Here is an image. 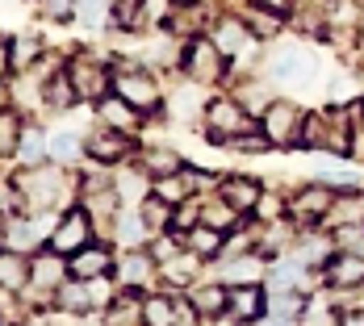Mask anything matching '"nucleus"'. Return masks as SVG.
Returning a JSON list of instances; mask_svg holds the SVG:
<instances>
[{"label": "nucleus", "instance_id": "1", "mask_svg": "<svg viewBox=\"0 0 364 326\" xmlns=\"http://www.w3.org/2000/svg\"><path fill=\"white\" fill-rule=\"evenodd\" d=\"M226 50H222L218 42H210V38H193L188 46H184V67H188V75L197 80V84H214V80H222V72H226V59H222Z\"/></svg>", "mask_w": 364, "mask_h": 326}, {"label": "nucleus", "instance_id": "2", "mask_svg": "<svg viewBox=\"0 0 364 326\" xmlns=\"http://www.w3.org/2000/svg\"><path fill=\"white\" fill-rule=\"evenodd\" d=\"M268 72L281 84H310L318 75V55L306 50V46H285V50H277V59L268 63Z\"/></svg>", "mask_w": 364, "mask_h": 326}, {"label": "nucleus", "instance_id": "3", "mask_svg": "<svg viewBox=\"0 0 364 326\" xmlns=\"http://www.w3.org/2000/svg\"><path fill=\"white\" fill-rule=\"evenodd\" d=\"M113 92L126 97L130 105L143 109V113H151V109L159 105V88H155L151 72H143V67H117L113 72Z\"/></svg>", "mask_w": 364, "mask_h": 326}, {"label": "nucleus", "instance_id": "4", "mask_svg": "<svg viewBox=\"0 0 364 326\" xmlns=\"http://www.w3.org/2000/svg\"><path fill=\"white\" fill-rule=\"evenodd\" d=\"M80 247H88V214L72 210L59 217V226L50 230V251L55 255H75Z\"/></svg>", "mask_w": 364, "mask_h": 326}, {"label": "nucleus", "instance_id": "5", "mask_svg": "<svg viewBox=\"0 0 364 326\" xmlns=\"http://www.w3.org/2000/svg\"><path fill=\"white\" fill-rule=\"evenodd\" d=\"M205 121H210V134L214 138H239V134H252V117L235 101H214L205 109Z\"/></svg>", "mask_w": 364, "mask_h": 326}, {"label": "nucleus", "instance_id": "6", "mask_svg": "<svg viewBox=\"0 0 364 326\" xmlns=\"http://www.w3.org/2000/svg\"><path fill=\"white\" fill-rule=\"evenodd\" d=\"M63 176L59 172H34V176H26L21 172V180H17V188L26 192V201L34 205V210H50L55 201H59V188H63Z\"/></svg>", "mask_w": 364, "mask_h": 326}, {"label": "nucleus", "instance_id": "7", "mask_svg": "<svg viewBox=\"0 0 364 326\" xmlns=\"http://www.w3.org/2000/svg\"><path fill=\"white\" fill-rule=\"evenodd\" d=\"M297 121H301L297 109L277 101V105L264 109V126H259V130L268 134V143H293V138H297Z\"/></svg>", "mask_w": 364, "mask_h": 326}, {"label": "nucleus", "instance_id": "8", "mask_svg": "<svg viewBox=\"0 0 364 326\" xmlns=\"http://www.w3.org/2000/svg\"><path fill=\"white\" fill-rule=\"evenodd\" d=\"M327 205H331V192L318 188V184H310V188H301L289 201V217L293 222H314V217L327 214Z\"/></svg>", "mask_w": 364, "mask_h": 326}, {"label": "nucleus", "instance_id": "9", "mask_svg": "<svg viewBox=\"0 0 364 326\" xmlns=\"http://www.w3.org/2000/svg\"><path fill=\"white\" fill-rule=\"evenodd\" d=\"M113 259L105 247H80V251L72 255V276H80V281H97V276H109Z\"/></svg>", "mask_w": 364, "mask_h": 326}, {"label": "nucleus", "instance_id": "10", "mask_svg": "<svg viewBox=\"0 0 364 326\" xmlns=\"http://www.w3.org/2000/svg\"><path fill=\"white\" fill-rule=\"evenodd\" d=\"M218 192H222V201L230 205V210H252L255 201H259V184L247 180V176H226V180L218 184Z\"/></svg>", "mask_w": 364, "mask_h": 326}, {"label": "nucleus", "instance_id": "11", "mask_svg": "<svg viewBox=\"0 0 364 326\" xmlns=\"http://www.w3.org/2000/svg\"><path fill=\"white\" fill-rule=\"evenodd\" d=\"M84 151H88L97 163H117V159L130 151V143L122 138V130H105V134H92V138L84 143Z\"/></svg>", "mask_w": 364, "mask_h": 326}, {"label": "nucleus", "instance_id": "12", "mask_svg": "<svg viewBox=\"0 0 364 326\" xmlns=\"http://www.w3.org/2000/svg\"><path fill=\"white\" fill-rule=\"evenodd\" d=\"M226 305H230L235 318H255V314H264L268 301L255 285H235V289H226Z\"/></svg>", "mask_w": 364, "mask_h": 326}, {"label": "nucleus", "instance_id": "13", "mask_svg": "<svg viewBox=\"0 0 364 326\" xmlns=\"http://www.w3.org/2000/svg\"><path fill=\"white\" fill-rule=\"evenodd\" d=\"M72 84H75L80 97H101V92H105V72H101L92 59L80 55V59L72 63Z\"/></svg>", "mask_w": 364, "mask_h": 326}, {"label": "nucleus", "instance_id": "14", "mask_svg": "<svg viewBox=\"0 0 364 326\" xmlns=\"http://www.w3.org/2000/svg\"><path fill=\"white\" fill-rule=\"evenodd\" d=\"M247 42H255L252 26L247 21H239V17H222L218 21V46L226 55H239V50H247Z\"/></svg>", "mask_w": 364, "mask_h": 326}, {"label": "nucleus", "instance_id": "15", "mask_svg": "<svg viewBox=\"0 0 364 326\" xmlns=\"http://www.w3.org/2000/svg\"><path fill=\"white\" fill-rule=\"evenodd\" d=\"M30 281V259L26 251H0V289H21Z\"/></svg>", "mask_w": 364, "mask_h": 326}, {"label": "nucleus", "instance_id": "16", "mask_svg": "<svg viewBox=\"0 0 364 326\" xmlns=\"http://www.w3.org/2000/svg\"><path fill=\"white\" fill-rule=\"evenodd\" d=\"M101 117L109 121L113 130H134L139 117H143V109H134L126 97H105V101H101Z\"/></svg>", "mask_w": 364, "mask_h": 326}, {"label": "nucleus", "instance_id": "17", "mask_svg": "<svg viewBox=\"0 0 364 326\" xmlns=\"http://www.w3.org/2000/svg\"><path fill=\"white\" fill-rule=\"evenodd\" d=\"M327 281H331V285H364V259L356 251L331 259V263H327Z\"/></svg>", "mask_w": 364, "mask_h": 326}, {"label": "nucleus", "instance_id": "18", "mask_svg": "<svg viewBox=\"0 0 364 326\" xmlns=\"http://www.w3.org/2000/svg\"><path fill=\"white\" fill-rule=\"evenodd\" d=\"M80 101V92H75L72 75H55V80H46V105L50 109H72Z\"/></svg>", "mask_w": 364, "mask_h": 326}, {"label": "nucleus", "instance_id": "19", "mask_svg": "<svg viewBox=\"0 0 364 326\" xmlns=\"http://www.w3.org/2000/svg\"><path fill=\"white\" fill-rule=\"evenodd\" d=\"M92 301H97L92 281H75V285H63V289H59V305H63V310H88Z\"/></svg>", "mask_w": 364, "mask_h": 326}, {"label": "nucleus", "instance_id": "20", "mask_svg": "<svg viewBox=\"0 0 364 326\" xmlns=\"http://www.w3.org/2000/svg\"><path fill=\"white\" fill-rule=\"evenodd\" d=\"M188 251L193 255H218L222 251L218 226H193V230H188Z\"/></svg>", "mask_w": 364, "mask_h": 326}, {"label": "nucleus", "instance_id": "21", "mask_svg": "<svg viewBox=\"0 0 364 326\" xmlns=\"http://www.w3.org/2000/svg\"><path fill=\"white\" fill-rule=\"evenodd\" d=\"M176 17V0H139V21L143 26H164Z\"/></svg>", "mask_w": 364, "mask_h": 326}, {"label": "nucleus", "instance_id": "22", "mask_svg": "<svg viewBox=\"0 0 364 326\" xmlns=\"http://www.w3.org/2000/svg\"><path fill=\"white\" fill-rule=\"evenodd\" d=\"M21 146V121L13 109H0V155H13Z\"/></svg>", "mask_w": 364, "mask_h": 326}, {"label": "nucleus", "instance_id": "23", "mask_svg": "<svg viewBox=\"0 0 364 326\" xmlns=\"http://www.w3.org/2000/svg\"><path fill=\"white\" fill-rule=\"evenodd\" d=\"M59 276H63V263L55 259V251L38 255L34 263H30V281H34V285H59Z\"/></svg>", "mask_w": 364, "mask_h": 326}, {"label": "nucleus", "instance_id": "24", "mask_svg": "<svg viewBox=\"0 0 364 326\" xmlns=\"http://www.w3.org/2000/svg\"><path fill=\"white\" fill-rule=\"evenodd\" d=\"M122 281H126L130 289H134V285H146V281H151V259L139 255V251H130L122 259Z\"/></svg>", "mask_w": 364, "mask_h": 326}, {"label": "nucleus", "instance_id": "25", "mask_svg": "<svg viewBox=\"0 0 364 326\" xmlns=\"http://www.w3.org/2000/svg\"><path fill=\"white\" fill-rule=\"evenodd\" d=\"M143 322L146 326H172V322H176L172 301H168V297H146V301H143Z\"/></svg>", "mask_w": 364, "mask_h": 326}, {"label": "nucleus", "instance_id": "26", "mask_svg": "<svg viewBox=\"0 0 364 326\" xmlns=\"http://www.w3.org/2000/svg\"><path fill=\"white\" fill-rule=\"evenodd\" d=\"M188 301H193V310H201V314H218V310H226V289H218V285H210V289H193L188 293Z\"/></svg>", "mask_w": 364, "mask_h": 326}, {"label": "nucleus", "instance_id": "27", "mask_svg": "<svg viewBox=\"0 0 364 326\" xmlns=\"http://www.w3.org/2000/svg\"><path fill=\"white\" fill-rule=\"evenodd\" d=\"M184 188H188V176H176V172H172V176H159V184H155V197H159V201H168V205H176V201H184Z\"/></svg>", "mask_w": 364, "mask_h": 326}, {"label": "nucleus", "instance_id": "28", "mask_svg": "<svg viewBox=\"0 0 364 326\" xmlns=\"http://www.w3.org/2000/svg\"><path fill=\"white\" fill-rule=\"evenodd\" d=\"M34 239H38L34 222H13V226H9V247H13V251H30Z\"/></svg>", "mask_w": 364, "mask_h": 326}, {"label": "nucleus", "instance_id": "29", "mask_svg": "<svg viewBox=\"0 0 364 326\" xmlns=\"http://www.w3.org/2000/svg\"><path fill=\"white\" fill-rule=\"evenodd\" d=\"M172 205L168 201H146L143 205V222H146V230H164L168 222H172V214H168Z\"/></svg>", "mask_w": 364, "mask_h": 326}, {"label": "nucleus", "instance_id": "30", "mask_svg": "<svg viewBox=\"0 0 364 326\" xmlns=\"http://www.w3.org/2000/svg\"><path fill=\"white\" fill-rule=\"evenodd\" d=\"M146 168H151V172L172 176V172H181V159H176L172 151H146Z\"/></svg>", "mask_w": 364, "mask_h": 326}, {"label": "nucleus", "instance_id": "31", "mask_svg": "<svg viewBox=\"0 0 364 326\" xmlns=\"http://www.w3.org/2000/svg\"><path fill=\"white\" fill-rule=\"evenodd\" d=\"M17 151H21L26 163H38V159H42V130H34V126L21 130V146H17Z\"/></svg>", "mask_w": 364, "mask_h": 326}, {"label": "nucleus", "instance_id": "32", "mask_svg": "<svg viewBox=\"0 0 364 326\" xmlns=\"http://www.w3.org/2000/svg\"><path fill=\"white\" fill-rule=\"evenodd\" d=\"M38 59V38H17L13 42V67H26Z\"/></svg>", "mask_w": 364, "mask_h": 326}, {"label": "nucleus", "instance_id": "33", "mask_svg": "<svg viewBox=\"0 0 364 326\" xmlns=\"http://www.w3.org/2000/svg\"><path fill=\"white\" fill-rule=\"evenodd\" d=\"M80 138H75V134H55V138H50V155H55V159H72L75 151H80Z\"/></svg>", "mask_w": 364, "mask_h": 326}, {"label": "nucleus", "instance_id": "34", "mask_svg": "<svg viewBox=\"0 0 364 326\" xmlns=\"http://www.w3.org/2000/svg\"><path fill=\"white\" fill-rule=\"evenodd\" d=\"M335 239H339L348 251H360V247H364V226H339V230H335Z\"/></svg>", "mask_w": 364, "mask_h": 326}, {"label": "nucleus", "instance_id": "35", "mask_svg": "<svg viewBox=\"0 0 364 326\" xmlns=\"http://www.w3.org/2000/svg\"><path fill=\"white\" fill-rule=\"evenodd\" d=\"M109 4H113V0H75V9H80V17H84V21H101Z\"/></svg>", "mask_w": 364, "mask_h": 326}, {"label": "nucleus", "instance_id": "36", "mask_svg": "<svg viewBox=\"0 0 364 326\" xmlns=\"http://www.w3.org/2000/svg\"><path fill=\"white\" fill-rule=\"evenodd\" d=\"M75 4L72 0H42V13H50V17H68Z\"/></svg>", "mask_w": 364, "mask_h": 326}, {"label": "nucleus", "instance_id": "37", "mask_svg": "<svg viewBox=\"0 0 364 326\" xmlns=\"http://www.w3.org/2000/svg\"><path fill=\"white\" fill-rule=\"evenodd\" d=\"M184 272H188V259H176V263H168V281H176V285H184V281H188Z\"/></svg>", "mask_w": 364, "mask_h": 326}, {"label": "nucleus", "instance_id": "38", "mask_svg": "<svg viewBox=\"0 0 364 326\" xmlns=\"http://www.w3.org/2000/svg\"><path fill=\"white\" fill-rule=\"evenodd\" d=\"M293 0H259V9H268V13H285Z\"/></svg>", "mask_w": 364, "mask_h": 326}, {"label": "nucleus", "instance_id": "39", "mask_svg": "<svg viewBox=\"0 0 364 326\" xmlns=\"http://www.w3.org/2000/svg\"><path fill=\"white\" fill-rule=\"evenodd\" d=\"M13 67V50H9V42H0V75Z\"/></svg>", "mask_w": 364, "mask_h": 326}, {"label": "nucleus", "instance_id": "40", "mask_svg": "<svg viewBox=\"0 0 364 326\" xmlns=\"http://www.w3.org/2000/svg\"><path fill=\"white\" fill-rule=\"evenodd\" d=\"M339 326H364V314H348V318H343Z\"/></svg>", "mask_w": 364, "mask_h": 326}]
</instances>
